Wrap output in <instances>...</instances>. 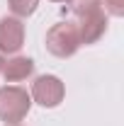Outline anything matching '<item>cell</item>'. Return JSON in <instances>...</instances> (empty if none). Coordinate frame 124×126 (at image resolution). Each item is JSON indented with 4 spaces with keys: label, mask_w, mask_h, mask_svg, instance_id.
I'll use <instances>...</instances> for the list:
<instances>
[{
    "label": "cell",
    "mask_w": 124,
    "mask_h": 126,
    "mask_svg": "<svg viewBox=\"0 0 124 126\" xmlns=\"http://www.w3.org/2000/svg\"><path fill=\"white\" fill-rule=\"evenodd\" d=\"M32 109V97L20 85H5L0 87V121L5 126H17L27 119Z\"/></svg>",
    "instance_id": "obj_1"
},
{
    "label": "cell",
    "mask_w": 124,
    "mask_h": 126,
    "mask_svg": "<svg viewBox=\"0 0 124 126\" xmlns=\"http://www.w3.org/2000/svg\"><path fill=\"white\" fill-rule=\"evenodd\" d=\"M83 46L78 36L76 22H59L46 32V51L56 58H71Z\"/></svg>",
    "instance_id": "obj_2"
},
{
    "label": "cell",
    "mask_w": 124,
    "mask_h": 126,
    "mask_svg": "<svg viewBox=\"0 0 124 126\" xmlns=\"http://www.w3.org/2000/svg\"><path fill=\"white\" fill-rule=\"evenodd\" d=\"M32 102H37L39 107L44 109H54L59 107L66 97V85L59 75H39V78L32 82Z\"/></svg>",
    "instance_id": "obj_3"
},
{
    "label": "cell",
    "mask_w": 124,
    "mask_h": 126,
    "mask_svg": "<svg viewBox=\"0 0 124 126\" xmlns=\"http://www.w3.org/2000/svg\"><path fill=\"white\" fill-rule=\"evenodd\" d=\"M78 36H80V44H95L105 36L107 32V15L102 10H95V12H85V15L78 17L76 22Z\"/></svg>",
    "instance_id": "obj_4"
},
{
    "label": "cell",
    "mask_w": 124,
    "mask_h": 126,
    "mask_svg": "<svg viewBox=\"0 0 124 126\" xmlns=\"http://www.w3.org/2000/svg\"><path fill=\"white\" fill-rule=\"evenodd\" d=\"M24 46V24L20 17H0V53H17Z\"/></svg>",
    "instance_id": "obj_5"
},
{
    "label": "cell",
    "mask_w": 124,
    "mask_h": 126,
    "mask_svg": "<svg viewBox=\"0 0 124 126\" xmlns=\"http://www.w3.org/2000/svg\"><path fill=\"white\" fill-rule=\"evenodd\" d=\"M32 73H34V61L27 58V56H12L2 65L5 82H22V80L32 78Z\"/></svg>",
    "instance_id": "obj_6"
},
{
    "label": "cell",
    "mask_w": 124,
    "mask_h": 126,
    "mask_svg": "<svg viewBox=\"0 0 124 126\" xmlns=\"http://www.w3.org/2000/svg\"><path fill=\"white\" fill-rule=\"evenodd\" d=\"M7 7H10V12L12 17H29L37 12V7H39V0H7Z\"/></svg>",
    "instance_id": "obj_7"
},
{
    "label": "cell",
    "mask_w": 124,
    "mask_h": 126,
    "mask_svg": "<svg viewBox=\"0 0 124 126\" xmlns=\"http://www.w3.org/2000/svg\"><path fill=\"white\" fill-rule=\"evenodd\" d=\"M71 12L76 17L85 15V12H95V10H102V0H66Z\"/></svg>",
    "instance_id": "obj_8"
},
{
    "label": "cell",
    "mask_w": 124,
    "mask_h": 126,
    "mask_svg": "<svg viewBox=\"0 0 124 126\" xmlns=\"http://www.w3.org/2000/svg\"><path fill=\"white\" fill-rule=\"evenodd\" d=\"M105 10L112 17H122L124 15V0H105Z\"/></svg>",
    "instance_id": "obj_9"
},
{
    "label": "cell",
    "mask_w": 124,
    "mask_h": 126,
    "mask_svg": "<svg viewBox=\"0 0 124 126\" xmlns=\"http://www.w3.org/2000/svg\"><path fill=\"white\" fill-rule=\"evenodd\" d=\"M2 65H5V56L0 53V73H2Z\"/></svg>",
    "instance_id": "obj_10"
},
{
    "label": "cell",
    "mask_w": 124,
    "mask_h": 126,
    "mask_svg": "<svg viewBox=\"0 0 124 126\" xmlns=\"http://www.w3.org/2000/svg\"><path fill=\"white\" fill-rule=\"evenodd\" d=\"M51 2H66V0H51Z\"/></svg>",
    "instance_id": "obj_11"
}]
</instances>
